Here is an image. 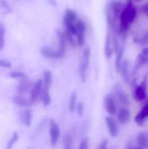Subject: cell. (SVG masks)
<instances>
[{"mask_svg":"<svg viewBox=\"0 0 148 149\" xmlns=\"http://www.w3.org/2000/svg\"><path fill=\"white\" fill-rule=\"evenodd\" d=\"M119 72L121 74V77H122V79H124L125 82L129 81L130 75H129V70H128V63H127L126 60H124V61L121 62Z\"/></svg>","mask_w":148,"mask_h":149,"instance_id":"ac0fdd59","label":"cell"},{"mask_svg":"<svg viewBox=\"0 0 148 149\" xmlns=\"http://www.w3.org/2000/svg\"><path fill=\"white\" fill-rule=\"evenodd\" d=\"M104 107L110 115H115L118 112L117 100L113 94H107L104 98Z\"/></svg>","mask_w":148,"mask_h":149,"instance_id":"277c9868","label":"cell"},{"mask_svg":"<svg viewBox=\"0 0 148 149\" xmlns=\"http://www.w3.org/2000/svg\"><path fill=\"white\" fill-rule=\"evenodd\" d=\"M76 105H77V93L74 92L72 93L70 97V100H69V110L71 113H74Z\"/></svg>","mask_w":148,"mask_h":149,"instance_id":"83f0119b","label":"cell"},{"mask_svg":"<svg viewBox=\"0 0 148 149\" xmlns=\"http://www.w3.org/2000/svg\"><path fill=\"white\" fill-rule=\"evenodd\" d=\"M148 118V104L145 105L134 117V121L139 126H143Z\"/></svg>","mask_w":148,"mask_h":149,"instance_id":"4fadbf2b","label":"cell"},{"mask_svg":"<svg viewBox=\"0 0 148 149\" xmlns=\"http://www.w3.org/2000/svg\"><path fill=\"white\" fill-rule=\"evenodd\" d=\"M51 83H52V73L51 71L47 70L44 72V79H43L44 86L50 89Z\"/></svg>","mask_w":148,"mask_h":149,"instance_id":"7402d4cb","label":"cell"},{"mask_svg":"<svg viewBox=\"0 0 148 149\" xmlns=\"http://www.w3.org/2000/svg\"><path fill=\"white\" fill-rule=\"evenodd\" d=\"M12 102L15 103L16 105L21 107H28L32 104L31 100H27L22 96H13L12 97Z\"/></svg>","mask_w":148,"mask_h":149,"instance_id":"d6986e66","label":"cell"},{"mask_svg":"<svg viewBox=\"0 0 148 149\" xmlns=\"http://www.w3.org/2000/svg\"><path fill=\"white\" fill-rule=\"evenodd\" d=\"M5 32L6 28L4 24L0 21V51L4 47L5 45Z\"/></svg>","mask_w":148,"mask_h":149,"instance_id":"d4e9b609","label":"cell"},{"mask_svg":"<svg viewBox=\"0 0 148 149\" xmlns=\"http://www.w3.org/2000/svg\"><path fill=\"white\" fill-rule=\"evenodd\" d=\"M78 19V16L76 11L71 9H67L65 10V16H64V23L65 24L66 30L69 31L72 35L76 34V29H75V23Z\"/></svg>","mask_w":148,"mask_h":149,"instance_id":"7a4b0ae2","label":"cell"},{"mask_svg":"<svg viewBox=\"0 0 148 149\" xmlns=\"http://www.w3.org/2000/svg\"><path fill=\"white\" fill-rule=\"evenodd\" d=\"M134 42L138 43L140 45H148V31L141 34L140 36H138L134 38Z\"/></svg>","mask_w":148,"mask_h":149,"instance_id":"cb8c5ba5","label":"cell"},{"mask_svg":"<svg viewBox=\"0 0 148 149\" xmlns=\"http://www.w3.org/2000/svg\"><path fill=\"white\" fill-rule=\"evenodd\" d=\"M142 11L148 17V2L142 6Z\"/></svg>","mask_w":148,"mask_h":149,"instance_id":"74e56055","label":"cell"},{"mask_svg":"<svg viewBox=\"0 0 148 149\" xmlns=\"http://www.w3.org/2000/svg\"><path fill=\"white\" fill-rule=\"evenodd\" d=\"M113 31H111L109 28L107 29L106 41H105V56L107 59H110L113 53Z\"/></svg>","mask_w":148,"mask_h":149,"instance_id":"5b68a950","label":"cell"},{"mask_svg":"<svg viewBox=\"0 0 148 149\" xmlns=\"http://www.w3.org/2000/svg\"><path fill=\"white\" fill-rule=\"evenodd\" d=\"M10 77L12 78V79H25V78H28L27 75L24 73V72H11L10 73Z\"/></svg>","mask_w":148,"mask_h":149,"instance_id":"f546056e","label":"cell"},{"mask_svg":"<svg viewBox=\"0 0 148 149\" xmlns=\"http://www.w3.org/2000/svg\"><path fill=\"white\" fill-rule=\"evenodd\" d=\"M89 148V139L87 137H84L81 141L79 149H88Z\"/></svg>","mask_w":148,"mask_h":149,"instance_id":"e575fe53","label":"cell"},{"mask_svg":"<svg viewBox=\"0 0 148 149\" xmlns=\"http://www.w3.org/2000/svg\"><path fill=\"white\" fill-rule=\"evenodd\" d=\"M0 6H1V8L5 10L6 12H10L11 11V7L10 6V4L5 0H0Z\"/></svg>","mask_w":148,"mask_h":149,"instance_id":"836d02e7","label":"cell"},{"mask_svg":"<svg viewBox=\"0 0 148 149\" xmlns=\"http://www.w3.org/2000/svg\"><path fill=\"white\" fill-rule=\"evenodd\" d=\"M60 134H61V132H60V128L58 127V125L55 122L54 120H51L50 121V139H51V145L54 146L59 137H60Z\"/></svg>","mask_w":148,"mask_h":149,"instance_id":"52a82bcc","label":"cell"},{"mask_svg":"<svg viewBox=\"0 0 148 149\" xmlns=\"http://www.w3.org/2000/svg\"><path fill=\"white\" fill-rule=\"evenodd\" d=\"M135 1H140V0H135Z\"/></svg>","mask_w":148,"mask_h":149,"instance_id":"f35d334b","label":"cell"},{"mask_svg":"<svg viewBox=\"0 0 148 149\" xmlns=\"http://www.w3.org/2000/svg\"><path fill=\"white\" fill-rule=\"evenodd\" d=\"M43 80L42 79H38L36 84L33 86L32 89H31V101L32 103L36 102L38 100V99L40 97V93H41V91H42V88H43Z\"/></svg>","mask_w":148,"mask_h":149,"instance_id":"8fae6325","label":"cell"},{"mask_svg":"<svg viewBox=\"0 0 148 149\" xmlns=\"http://www.w3.org/2000/svg\"><path fill=\"white\" fill-rule=\"evenodd\" d=\"M85 32H81L80 31V32H77L75 34V36H76V42H77V45L79 46H82L85 44Z\"/></svg>","mask_w":148,"mask_h":149,"instance_id":"f1b7e54d","label":"cell"},{"mask_svg":"<svg viewBox=\"0 0 148 149\" xmlns=\"http://www.w3.org/2000/svg\"><path fill=\"white\" fill-rule=\"evenodd\" d=\"M124 52H125V45H122V46H120L118 52H116L117 53V58H116V61H115V68H116V71L118 72H119V70H120V65H121V62H122Z\"/></svg>","mask_w":148,"mask_h":149,"instance_id":"44dd1931","label":"cell"},{"mask_svg":"<svg viewBox=\"0 0 148 149\" xmlns=\"http://www.w3.org/2000/svg\"><path fill=\"white\" fill-rule=\"evenodd\" d=\"M106 148H107V140H106V139H104V140L101 141V142H100L99 146L98 147V148L106 149Z\"/></svg>","mask_w":148,"mask_h":149,"instance_id":"8d00e7d4","label":"cell"},{"mask_svg":"<svg viewBox=\"0 0 148 149\" xmlns=\"http://www.w3.org/2000/svg\"><path fill=\"white\" fill-rule=\"evenodd\" d=\"M0 66L2 67H4V68H11V63L7 61V60H4V59H0Z\"/></svg>","mask_w":148,"mask_h":149,"instance_id":"d590c367","label":"cell"},{"mask_svg":"<svg viewBox=\"0 0 148 149\" xmlns=\"http://www.w3.org/2000/svg\"><path fill=\"white\" fill-rule=\"evenodd\" d=\"M75 29H76V33L77 32H85L86 31V24L84 20L82 19H77L75 23Z\"/></svg>","mask_w":148,"mask_h":149,"instance_id":"484cf974","label":"cell"},{"mask_svg":"<svg viewBox=\"0 0 148 149\" xmlns=\"http://www.w3.org/2000/svg\"><path fill=\"white\" fill-rule=\"evenodd\" d=\"M147 63H148V46H146L139 54L137 60H136L134 70H136V69L139 70L140 67H142Z\"/></svg>","mask_w":148,"mask_h":149,"instance_id":"7c38bea8","label":"cell"},{"mask_svg":"<svg viewBox=\"0 0 148 149\" xmlns=\"http://www.w3.org/2000/svg\"><path fill=\"white\" fill-rule=\"evenodd\" d=\"M64 142H65V149H71L72 148V137L71 136V134H67L65 136Z\"/></svg>","mask_w":148,"mask_h":149,"instance_id":"1f68e13d","label":"cell"},{"mask_svg":"<svg viewBox=\"0 0 148 149\" xmlns=\"http://www.w3.org/2000/svg\"><path fill=\"white\" fill-rule=\"evenodd\" d=\"M107 5L109 6V8L111 9V10L113 12V14L118 17H120V15L122 11V10L124 9V5L123 3L120 0H113L110 3H107Z\"/></svg>","mask_w":148,"mask_h":149,"instance_id":"5bb4252c","label":"cell"},{"mask_svg":"<svg viewBox=\"0 0 148 149\" xmlns=\"http://www.w3.org/2000/svg\"><path fill=\"white\" fill-rule=\"evenodd\" d=\"M133 97L136 100L142 101L147 97V79L143 80L141 84H140L134 90Z\"/></svg>","mask_w":148,"mask_h":149,"instance_id":"8992f818","label":"cell"},{"mask_svg":"<svg viewBox=\"0 0 148 149\" xmlns=\"http://www.w3.org/2000/svg\"><path fill=\"white\" fill-rule=\"evenodd\" d=\"M113 96L115 97L116 100H118L119 102H120L122 105L126 106L129 104V100H128V96L126 95V93L124 92V90L120 87V85H116L113 88Z\"/></svg>","mask_w":148,"mask_h":149,"instance_id":"ba28073f","label":"cell"},{"mask_svg":"<svg viewBox=\"0 0 148 149\" xmlns=\"http://www.w3.org/2000/svg\"><path fill=\"white\" fill-rule=\"evenodd\" d=\"M136 141L140 148H148V132L147 131L140 132L136 137Z\"/></svg>","mask_w":148,"mask_h":149,"instance_id":"2e32d148","label":"cell"},{"mask_svg":"<svg viewBox=\"0 0 148 149\" xmlns=\"http://www.w3.org/2000/svg\"><path fill=\"white\" fill-rule=\"evenodd\" d=\"M75 110L77 111V113L79 114V117L83 116V114H84V111H85V108H84V105H83V103H81V102L78 103V105H76V108H75Z\"/></svg>","mask_w":148,"mask_h":149,"instance_id":"d6a6232c","label":"cell"},{"mask_svg":"<svg viewBox=\"0 0 148 149\" xmlns=\"http://www.w3.org/2000/svg\"><path fill=\"white\" fill-rule=\"evenodd\" d=\"M18 138H19L18 134H17V132H14V133H13V134H12V136H11V138H10V140L9 141V142H8V144H7V148L8 149L11 148L13 147V145L17 141Z\"/></svg>","mask_w":148,"mask_h":149,"instance_id":"4dcf8cb0","label":"cell"},{"mask_svg":"<svg viewBox=\"0 0 148 149\" xmlns=\"http://www.w3.org/2000/svg\"><path fill=\"white\" fill-rule=\"evenodd\" d=\"M40 99L44 107H48L51 103V95H50V91L49 88L44 87L43 86L41 93H40Z\"/></svg>","mask_w":148,"mask_h":149,"instance_id":"ffe728a7","label":"cell"},{"mask_svg":"<svg viewBox=\"0 0 148 149\" xmlns=\"http://www.w3.org/2000/svg\"><path fill=\"white\" fill-rule=\"evenodd\" d=\"M136 16H137L136 7L132 3H128L124 7V9L122 10L120 15V17H119L120 24H119V28H118V33L121 34L122 36H125L128 28L134 21Z\"/></svg>","mask_w":148,"mask_h":149,"instance_id":"6da1fadb","label":"cell"},{"mask_svg":"<svg viewBox=\"0 0 148 149\" xmlns=\"http://www.w3.org/2000/svg\"><path fill=\"white\" fill-rule=\"evenodd\" d=\"M117 113H118V120H119V122L120 124L126 125L130 121V120H131V113L126 107L121 108L119 112H117Z\"/></svg>","mask_w":148,"mask_h":149,"instance_id":"9a60e30c","label":"cell"},{"mask_svg":"<svg viewBox=\"0 0 148 149\" xmlns=\"http://www.w3.org/2000/svg\"><path fill=\"white\" fill-rule=\"evenodd\" d=\"M106 123L110 135L112 137H116L119 134V126L117 121L111 116H107L106 117Z\"/></svg>","mask_w":148,"mask_h":149,"instance_id":"30bf717a","label":"cell"},{"mask_svg":"<svg viewBox=\"0 0 148 149\" xmlns=\"http://www.w3.org/2000/svg\"><path fill=\"white\" fill-rule=\"evenodd\" d=\"M23 122L26 127H31L32 122V112L31 110H26L23 113Z\"/></svg>","mask_w":148,"mask_h":149,"instance_id":"603a6c76","label":"cell"},{"mask_svg":"<svg viewBox=\"0 0 148 149\" xmlns=\"http://www.w3.org/2000/svg\"><path fill=\"white\" fill-rule=\"evenodd\" d=\"M63 34H64V37H65V41H67L73 48H75V47H77L78 46V45H77V42L75 41V39L72 38V34L69 31H65V32H63Z\"/></svg>","mask_w":148,"mask_h":149,"instance_id":"4316f807","label":"cell"},{"mask_svg":"<svg viewBox=\"0 0 148 149\" xmlns=\"http://www.w3.org/2000/svg\"><path fill=\"white\" fill-rule=\"evenodd\" d=\"M31 81L28 79V78L25 79H19V85L17 87V93L19 94H24L25 93L31 86Z\"/></svg>","mask_w":148,"mask_h":149,"instance_id":"e0dca14e","label":"cell"},{"mask_svg":"<svg viewBox=\"0 0 148 149\" xmlns=\"http://www.w3.org/2000/svg\"><path fill=\"white\" fill-rule=\"evenodd\" d=\"M40 53L42 56L47 58H53V59H58L62 58L64 57L63 54H61L58 51H54L53 49L48 47V46H43L40 49Z\"/></svg>","mask_w":148,"mask_h":149,"instance_id":"9c48e42d","label":"cell"},{"mask_svg":"<svg viewBox=\"0 0 148 149\" xmlns=\"http://www.w3.org/2000/svg\"><path fill=\"white\" fill-rule=\"evenodd\" d=\"M90 58H91V49L89 47H86L83 52L81 61H80V77L82 82L85 81L86 73L90 64Z\"/></svg>","mask_w":148,"mask_h":149,"instance_id":"3957f363","label":"cell"}]
</instances>
